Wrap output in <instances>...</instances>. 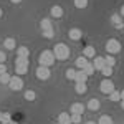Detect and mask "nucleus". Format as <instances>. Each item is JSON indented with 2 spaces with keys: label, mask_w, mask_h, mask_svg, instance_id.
<instances>
[{
  "label": "nucleus",
  "mask_w": 124,
  "mask_h": 124,
  "mask_svg": "<svg viewBox=\"0 0 124 124\" xmlns=\"http://www.w3.org/2000/svg\"><path fill=\"white\" fill-rule=\"evenodd\" d=\"M0 124H5V123H0Z\"/></svg>",
  "instance_id": "c03bdc74"
},
{
  "label": "nucleus",
  "mask_w": 124,
  "mask_h": 124,
  "mask_svg": "<svg viewBox=\"0 0 124 124\" xmlns=\"http://www.w3.org/2000/svg\"><path fill=\"white\" fill-rule=\"evenodd\" d=\"M83 71H85V73L88 75V76H91V75L94 73L96 70H94V66H93V63H88V65L85 66V70H83Z\"/></svg>",
  "instance_id": "b1692460"
},
{
  "label": "nucleus",
  "mask_w": 124,
  "mask_h": 124,
  "mask_svg": "<svg viewBox=\"0 0 124 124\" xmlns=\"http://www.w3.org/2000/svg\"><path fill=\"white\" fill-rule=\"evenodd\" d=\"M113 22H114L116 27H119V25H121V17H119V15H114V17H113Z\"/></svg>",
  "instance_id": "72a5a7b5"
},
{
  "label": "nucleus",
  "mask_w": 124,
  "mask_h": 124,
  "mask_svg": "<svg viewBox=\"0 0 124 124\" xmlns=\"http://www.w3.org/2000/svg\"><path fill=\"white\" fill-rule=\"evenodd\" d=\"M40 66H46L50 68L51 65H55V61H56V58H55V55H53V51H50V50H45V51H41L40 53Z\"/></svg>",
  "instance_id": "f257e3e1"
},
{
  "label": "nucleus",
  "mask_w": 124,
  "mask_h": 124,
  "mask_svg": "<svg viewBox=\"0 0 124 124\" xmlns=\"http://www.w3.org/2000/svg\"><path fill=\"white\" fill-rule=\"evenodd\" d=\"M2 116H3V113H2V111H0V123H2Z\"/></svg>",
  "instance_id": "a19ab883"
},
{
  "label": "nucleus",
  "mask_w": 124,
  "mask_h": 124,
  "mask_svg": "<svg viewBox=\"0 0 124 124\" xmlns=\"http://www.w3.org/2000/svg\"><path fill=\"white\" fill-rule=\"evenodd\" d=\"M2 13H3V12H2V8H0V17H2Z\"/></svg>",
  "instance_id": "37998d69"
},
{
  "label": "nucleus",
  "mask_w": 124,
  "mask_h": 124,
  "mask_svg": "<svg viewBox=\"0 0 124 124\" xmlns=\"http://www.w3.org/2000/svg\"><path fill=\"white\" fill-rule=\"evenodd\" d=\"M10 121H12V116L8 114V113H3V116H2V123H5V124H8Z\"/></svg>",
  "instance_id": "2f4dec72"
},
{
  "label": "nucleus",
  "mask_w": 124,
  "mask_h": 124,
  "mask_svg": "<svg viewBox=\"0 0 124 124\" xmlns=\"http://www.w3.org/2000/svg\"><path fill=\"white\" fill-rule=\"evenodd\" d=\"M5 60H7L5 53H3V51H0V63H5Z\"/></svg>",
  "instance_id": "c9c22d12"
},
{
  "label": "nucleus",
  "mask_w": 124,
  "mask_h": 124,
  "mask_svg": "<svg viewBox=\"0 0 124 124\" xmlns=\"http://www.w3.org/2000/svg\"><path fill=\"white\" fill-rule=\"evenodd\" d=\"M70 111H71V114H83V113H85V104H81V103H73L71 108H70Z\"/></svg>",
  "instance_id": "6e6552de"
},
{
  "label": "nucleus",
  "mask_w": 124,
  "mask_h": 124,
  "mask_svg": "<svg viewBox=\"0 0 124 124\" xmlns=\"http://www.w3.org/2000/svg\"><path fill=\"white\" fill-rule=\"evenodd\" d=\"M88 78H89V76L81 70V71H76V78H75V81H76V83H86Z\"/></svg>",
  "instance_id": "2eb2a0df"
},
{
  "label": "nucleus",
  "mask_w": 124,
  "mask_h": 124,
  "mask_svg": "<svg viewBox=\"0 0 124 124\" xmlns=\"http://www.w3.org/2000/svg\"><path fill=\"white\" fill-rule=\"evenodd\" d=\"M68 37H70L71 40H75V41H76V40H81V37H83V31H81L79 28H71L70 31H68Z\"/></svg>",
  "instance_id": "1a4fd4ad"
},
{
  "label": "nucleus",
  "mask_w": 124,
  "mask_h": 124,
  "mask_svg": "<svg viewBox=\"0 0 124 124\" xmlns=\"http://www.w3.org/2000/svg\"><path fill=\"white\" fill-rule=\"evenodd\" d=\"M101 73H103L106 78H109L111 75H113V68H111V66H104L103 70H101Z\"/></svg>",
  "instance_id": "c756f323"
},
{
  "label": "nucleus",
  "mask_w": 124,
  "mask_h": 124,
  "mask_svg": "<svg viewBox=\"0 0 124 124\" xmlns=\"http://www.w3.org/2000/svg\"><path fill=\"white\" fill-rule=\"evenodd\" d=\"M23 79L20 76H12V79H10V83H8V86H10V89L12 91H20L22 88H23Z\"/></svg>",
  "instance_id": "39448f33"
},
{
  "label": "nucleus",
  "mask_w": 124,
  "mask_h": 124,
  "mask_svg": "<svg viewBox=\"0 0 124 124\" xmlns=\"http://www.w3.org/2000/svg\"><path fill=\"white\" fill-rule=\"evenodd\" d=\"M98 124H113V117L108 116V114H103L98 119Z\"/></svg>",
  "instance_id": "aec40b11"
},
{
  "label": "nucleus",
  "mask_w": 124,
  "mask_h": 124,
  "mask_svg": "<svg viewBox=\"0 0 124 124\" xmlns=\"http://www.w3.org/2000/svg\"><path fill=\"white\" fill-rule=\"evenodd\" d=\"M109 99H111V101H121V91H113V93H111V94H109Z\"/></svg>",
  "instance_id": "a878e982"
},
{
  "label": "nucleus",
  "mask_w": 124,
  "mask_h": 124,
  "mask_svg": "<svg viewBox=\"0 0 124 124\" xmlns=\"http://www.w3.org/2000/svg\"><path fill=\"white\" fill-rule=\"evenodd\" d=\"M3 45H5V48L7 50H15V46H17V41H15V38H5V41H3Z\"/></svg>",
  "instance_id": "6ab92c4d"
},
{
  "label": "nucleus",
  "mask_w": 124,
  "mask_h": 124,
  "mask_svg": "<svg viewBox=\"0 0 124 124\" xmlns=\"http://www.w3.org/2000/svg\"><path fill=\"white\" fill-rule=\"evenodd\" d=\"M28 58H22V56H17L15 58V66H18V65H28Z\"/></svg>",
  "instance_id": "bb28decb"
},
{
  "label": "nucleus",
  "mask_w": 124,
  "mask_h": 124,
  "mask_svg": "<svg viewBox=\"0 0 124 124\" xmlns=\"http://www.w3.org/2000/svg\"><path fill=\"white\" fill-rule=\"evenodd\" d=\"M75 91H76L78 94H85L86 91H88V85L86 83H76L75 85Z\"/></svg>",
  "instance_id": "dca6fc26"
},
{
  "label": "nucleus",
  "mask_w": 124,
  "mask_h": 124,
  "mask_svg": "<svg viewBox=\"0 0 124 124\" xmlns=\"http://www.w3.org/2000/svg\"><path fill=\"white\" fill-rule=\"evenodd\" d=\"M121 101H124V89L121 91Z\"/></svg>",
  "instance_id": "e433bc0d"
},
{
  "label": "nucleus",
  "mask_w": 124,
  "mask_h": 124,
  "mask_svg": "<svg viewBox=\"0 0 124 124\" xmlns=\"http://www.w3.org/2000/svg\"><path fill=\"white\" fill-rule=\"evenodd\" d=\"M99 108H101V103H99L98 98H93V99L88 101V109H89V111H98Z\"/></svg>",
  "instance_id": "9d476101"
},
{
  "label": "nucleus",
  "mask_w": 124,
  "mask_h": 124,
  "mask_svg": "<svg viewBox=\"0 0 124 124\" xmlns=\"http://www.w3.org/2000/svg\"><path fill=\"white\" fill-rule=\"evenodd\" d=\"M88 63H89V61H88L86 56H78L76 58V68H79V70H85V66Z\"/></svg>",
  "instance_id": "f3484780"
},
{
  "label": "nucleus",
  "mask_w": 124,
  "mask_h": 124,
  "mask_svg": "<svg viewBox=\"0 0 124 124\" xmlns=\"http://www.w3.org/2000/svg\"><path fill=\"white\" fill-rule=\"evenodd\" d=\"M35 98H37V94H35L33 89H27L25 91V99L27 101H35Z\"/></svg>",
  "instance_id": "412c9836"
},
{
  "label": "nucleus",
  "mask_w": 124,
  "mask_h": 124,
  "mask_svg": "<svg viewBox=\"0 0 124 124\" xmlns=\"http://www.w3.org/2000/svg\"><path fill=\"white\" fill-rule=\"evenodd\" d=\"M15 71H17V76H23L28 73V65H18L15 66Z\"/></svg>",
  "instance_id": "a211bd4d"
},
{
  "label": "nucleus",
  "mask_w": 124,
  "mask_h": 124,
  "mask_svg": "<svg viewBox=\"0 0 124 124\" xmlns=\"http://www.w3.org/2000/svg\"><path fill=\"white\" fill-rule=\"evenodd\" d=\"M75 7L76 8H86L88 7V0H75Z\"/></svg>",
  "instance_id": "cd10ccee"
},
{
  "label": "nucleus",
  "mask_w": 124,
  "mask_h": 124,
  "mask_svg": "<svg viewBox=\"0 0 124 124\" xmlns=\"http://www.w3.org/2000/svg\"><path fill=\"white\" fill-rule=\"evenodd\" d=\"M40 27L43 31H48V30H53V25H51V20L50 18H43L40 22Z\"/></svg>",
  "instance_id": "4468645a"
},
{
  "label": "nucleus",
  "mask_w": 124,
  "mask_h": 124,
  "mask_svg": "<svg viewBox=\"0 0 124 124\" xmlns=\"http://www.w3.org/2000/svg\"><path fill=\"white\" fill-rule=\"evenodd\" d=\"M121 15H123V17H124V5H123V7H121Z\"/></svg>",
  "instance_id": "58836bf2"
},
{
  "label": "nucleus",
  "mask_w": 124,
  "mask_h": 124,
  "mask_svg": "<svg viewBox=\"0 0 124 124\" xmlns=\"http://www.w3.org/2000/svg\"><path fill=\"white\" fill-rule=\"evenodd\" d=\"M28 55H30V51H28V48H27V46H18V56L28 58Z\"/></svg>",
  "instance_id": "4be33fe9"
},
{
  "label": "nucleus",
  "mask_w": 124,
  "mask_h": 124,
  "mask_svg": "<svg viewBox=\"0 0 124 124\" xmlns=\"http://www.w3.org/2000/svg\"><path fill=\"white\" fill-rule=\"evenodd\" d=\"M10 79H12V76H10L8 73H3V75H0V83H2V85H8Z\"/></svg>",
  "instance_id": "393cba45"
},
{
  "label": "nucleus",
  "mask_w": 124,
  "mask_h": 124,
  "mask_svg": "<svg viewBox=\"0 0 124 124\" xmlns=\"http://www.w3.org/2000/svg\"><path fill=\"white\" fill-rule=\"evenodd\" d=\"M10 2H12V3H20L22 0H10Z\"/></svg>",
  "instance_id": "4c0bfd02"
},
{
  "label": "nucleus",
  "mask_w": 124,
  "mask_h": 124,
  "mask_svg": "<svg viewBox=\"0 0 124 124\" xmlns=\"http://www.w3.org/2000/svg\"><path fill=\"white\" fill-rule=\"evenodd\" d=\"M85 124H98V123H94V121H88V123H85Z\"/></svg>",
  "instance_id": "ea45409f"
},
{
  "label": "nucleus",
  "mask_w": 124,
  "mask_h": 124,
  "mask_svg": "<svg viewBox=\"0 0 124 124\" xmlns=\"http://www.w3.org/2000/svg\"><path fill=\"white\" fill-rule=\"evenodd\" d=\"M43 37H45V38H53V37H55V31H53V30L43 31Z\"/></svg>",
  "instance_id": "473e14b6"
},
{
  "label": "nucleus",
  "mask_w": 124,
  "mask_h": 124,
  "mask_svg": "<svg viewBox=\"0 0 124 124\" xmlns=\"http://www.w3.org/2000/svg\"><path fill=\"white\" fill-rule=\"evenodd\" d=\"M106 51H108L109 55H116V53H119V51H121V43H119L116 38L108 40V41H106Z\"/></svg>",
  "instance_id": "7ed1b4c3"
},
{
  "label": "nucleus",
  "mask_w": 124,
  "mask_h": 124,
  "mask_svg": "<svg viewBox=\"0 0 124 124\" xmlns=\"http://www.w3.org/2000/svg\"><path fill=\"white\" fill-rule=\"evenodd\" d=\"M58 123L60 124H71V114L70 113H60Z\"/></svg>",
  "instance_id": "9b49d317"
},
{
  "label": "nucleus",
  "mask_w": 124,
  "mask_h": 124,
  "mask_svg": "<svg viewBox=\"0 0 124 124\" xmlns=\"http://www.w3.org/2000/svg\"><path fill=\"white\" fill-rule=\"evenodd\" d=\"M83 56H86V58H94L96 56V50H94V46H85V50H83Z\"/></svg>",
  "instance_id": "ddd939ff"
},
{
  "label": "nucleus",
  "mask_w": 124,
  "mask_h": 124,
  "mask_svg": "<svg viewBox=\"0 0 124 124\" xmlns=\"http://www.w3.org/2000/svg\"><path fill=\"white\" fill-rule=\"evenodd\" d=\"M104 60H106V66H114L116 65V58L113 56V55H108V56H104Z\"/></svg>",
  "instance_id": "5701e85b"
},
{
  "label": "nucleus",
  "mask_w": 124,
  "mask_h": 124,
  "mask_svg": "<svg viewBox=\"0 0 124 124\" xmlns=\"http://www.w3.org/2000/svg\"><path fill=\"white\" fill-rule=\"evenodd\" d=\"M93 66H94L96 71H101V70L106 66L104 56H94V58H93Z\"/></svg>",
  "instance_id": "0eeeda50"
},
{
  "label": "nucleus",
  "mask_w": 124,
  "mask_h": 124,
  "mask_svg": "<svg viewBox=\"0 0 124 124\" xmlns=\"http://www.w3.org/2000/svg\"><path fill=\"white\" fill-rule=\"evenodd\" d=\"M121 106H123V109H124V101H121Z\"/></svg>",
  "instance_id": "79ce46f5"
},
{
  "label": "nucleus",
  "mask_w": 124,
  "mask_h": 124,
  "mask_svg": "<svg viewBox=\"0 0 124 124\" xmlns=\"http://www.w3.org/2000/svg\"><path fill=\"white\" fill-rule=\"evenodd\" d=\"M50 75H51L50 68H46V66H38L37 68V78H38V79H48Z\"/></svg>",
  "instance_id": "423d86ee"
},
{
  "label": "nucleus",
  "mask_w": 124,
  "mask_h": 124,
  "mask_svg": "<svg viewBox=\"0 0 124 124\" xmlns=\"http://www.w3.org/2000/svg\"><path fill=\"white\" fill-rule=\"evenodd\" d=\"M56 124H60V123H56Z\"/></svg>",
  "instance_id": "a18cd8bd"
},
{
  "label": "nucleus",
  "mask_w": 124,
  "mask_h": 124,
  "mask_svg": "<svg viewBox=\"0 0 124 124\" xmlns=\"http://www.w3.org/2000/svg\"><path fill=\"white\" fill-rule=\"evenodd\" d=\"M53 55H55L56 60L65 61V60H68V56H70V48H68L65 43H58V45H55V48H53Z\"/></svg>",
  "instance_id": "f03ea898"
},
{
  "label": "nucleus",
  "mask_w": 124,
  "mask_h": 124,
  "mask_svg": "<svg viewBox=\"0 0 124 124\" xmlns=\"http://www.w3.org/2000/svg\"><path fill=\"white\" fill-rule=\"evenodd\" d=\"M66 78H68V79H73V81H75V78H76V70L68 68V70H66Z\"/></svg>",
  "instance_id": "c85d7f7f"
},
{
  "label": "nucleus",
  "mask_w": 124,
  "mask_h": 124,
  "mask_svg": "<svg viewBox=\"0 0 124 124\" xmlns=\"http://www.w3.org/2000/svg\"><path fill=\"white\" fill-rule=\"evenodd\" d=\"M3 73H7V66H5V63H0V75H3Z\"/></svg>",
  "instance_id": "f704fd0d"
},
{
  "label": "nucleus",
  "mask_w": 124,
  "mask_h": 124,
  "mask_svg": "<svg viewBox=\"0 0 124 124\" xmlns=\"http://www.w3.org/2000/svg\"><path fill=\"white\" fill-rule=\"evenodd\" d=\"M99 88H101V93H104V94H111V93L114 91V83H113L109 78H106V79L101 81Z\"/></svg>",
  "instance_id": "20e7f679"
},
{
  "label": "nucleus",
  "mask_w": 124,
  "mask_h": 124,
  "mask_svg": "<svg viewBox=\"0 0 124 124\" xmlns=\"http://www.w3.org/2000/svg\"><path fill=\"white\" fill-rule=\"evenodd\" d=\"M51 17L53 18H61L63 17V8L60 5H53L51 7Z\"/></svg>",
  "instance_id": "f8f14e48"
},
{
  "label": "nucleus",
  "mask_w": 124,
  "mask_h": 124,
  "mask_svg": "<svg viewBox=\"0 0 124 124\" xmlns=\"http://www.w3.org/2000/svg\"><path fill=\"white\" fill-rule=\"evenodd\" d=\"M81 123V114H71V124H79Z\"/></svg>",
  "instance_id": "7c9ffc66"
}]
</instances>
